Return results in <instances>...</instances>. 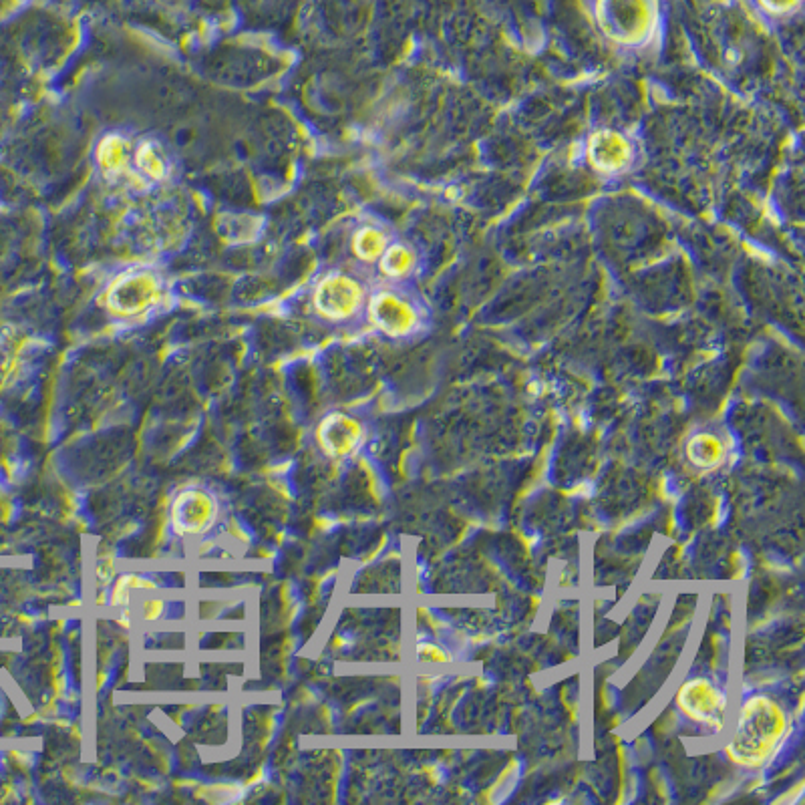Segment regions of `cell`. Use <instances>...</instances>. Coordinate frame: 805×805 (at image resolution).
<instances>
[{
	"mask_svg": "<svg viewBox=\"0 0 805 805\" xmlns=\"http://www.w3.org/2000/svg\"><path fill=\"white\" fill-rule=\"evenodd\" d=\"M389 246V238L379 228H361L353 238L355 254L365 262H377Z\"/></svg>",
	"mask_w": 805,
	"mask_h": 805,
	"instance_id": "cell-9",
	"label": "cell"
},
{
	"mask_svg": "<svg viewBox=\"0 0 805 805\" xmlns=\"http://www.w3.org/2000/svg\"><path fill=\"white\" fill-rule=\"evenodd\" d=\"M759 7L773 17H787L799 11L803 0H757Z\"/></svg>",
	"mask_w": 805,
	"mask_h": 805,
	"instance_id": "cell-13",
	"label": "cell"
},
{
	"mask_svg": "<svg viewBox=\"0 0 805 805\" xmlns=\"http://www.w3.org/2000/svg\"><path fill=\"white\" fill-rule=\"evenodd\" d=\"M785 713L767 699H751L739 719L729 755L733 761L759 767L767 763L779 749L785 735Z\"/></svg>",
	"mask_w": 805,
	"mask_h": 805,
	"instance_id": "cell-1",
	"label": "cell"
},
{
	"mask_svg": "<svg viewBox=\"0 0 805 805\" xmlns=\"http://www.w3.org/2000/svg\"><path fill=\"white\" fill-rule=\"evenodd\" d=\"M681 709L697 723L721 729L725 717L723 695L707 681H691L681 689L679 695Z\"/></svg>",
	"mask_w": 805,
	"mask_h": 805,
	"instance_id": "cell-7",
	"label": "cell"
},
{
	"mask_svg": "<svg viewBox=\"0 0 805 805\" xmlns=\"http://www.w3.org/2000/svg\"><path fill=\"white\" fill-rule=\"evenodd\" d=\"M97 161L105 172H115L123 166L125 161V145L121 137L109 135L97 147Z\"/></svg>",
	"mask_w": 805,
	"mask_h": 805,
	"instance_id": "cell-11",
	"label": "cell"
},
{
	"mask_svg": "<svg viewBox=\"0 0 805 805\" xmlns=\"http://www.w3.org/2000/svg\"><path fill=\"white\" fill-rule=\"evenodd\" d=\"M137 166L141 172L153 180L166 176V161L155 151L153 143H143L137 151Z\"/></svg>",
	"mask_w": 805,
	"mask_h": 805,
	"instance_id": "cell-12",
	"label": "cell"
},
{
	"mask_svg": "<svg viewBox=\"0 0 805 805\" xmlns=\"http://www.w3.org/2000/svg\"><path fill=\"white\" fill-rule=\"evenodd\" d=\"M369 316L375 327L389 337H405L415 331L419 314L415 306L395 292H381L369 304Z\"/></svg>",
	"mask_w": 805,
	"mask_h": 805,
	"instance_id": "cell-6",
	"label": "cell"
},
{
	"mask_svg": "<svg viewBox=\"0 0 805 805\" xmlns=\"http://www.w3.org/2000/svg\"><path fill=\"white\" fill-rule=\"evenodd\" d=\"M322 437H325L335 449H339L337 453H347V449H351V445H355V441L359 437V429L351 419L339 415V417H331L327 421V429Z\"/></svg>",
	"mask_w": 805,
	"mask_h": 805,
	"instance_id": "cell-10",
	"label": "cell"
},
{
	"mask_svg": "<svg viewBox=\"0 0 805 805\" xmlns=\"http://www.w3.org/2000/svg\"><path fill=\"white\" fill-rule=\"evenodd\" d=\"M379 262H381L383 274H387L389 278H405L415 270L417 256L411 248H407L403 244H393V246H387V250L383 252Z\"/></svg>",
	"mask_w": 805,
	"mask_h": 805,
	"instance_id": "cell-8",
	"label": "cell"
},
{
	"mask_svg": "<svg viewBox=\"0 0 805 805\" xmlns=\"http://www.w3.org/2000/svg\"><path fill=\"white\" fill-rule=\"evenodd\" d=\"M602 33L624 47L647 43L659 23V0H596Z\"/></svg>",
	"mask_w": 805,
	"mask_h": 805,
	"instance_id": "cell-2",
	"label": "cell"
},
{
	"mask_svg": "<svg viewBox=\"0 0 805 805\" xmlns=\"http://www.w3.org/2000/svg\"><path fill=\"white\" fill-rule=\"evenodd\" d=\"M588 161L602 174H622L632 164V145L626 135L614 129H598L590 135L586 147Z\"/></svg>",
	"mask_w": 805,
	"mask_h": 805,
	"instance_id": "cell-5",
	"label": "cell"
},
{
	"mask_svg": "<svg viewBox=\"0 0 805 805\" xmlns=\"http://www.w3.org/2000/svg\"><path fill=\"white\" fill-rule=\"evenodd\" d=\"M159 298V282L149 272H129L115 280L107 290V306L125 316H133L155 304Z\"/></svg>",
	"mask_w": 805,
	"mask_h": 805,
	"instance_id": "cell-4",
	"label": "cell"
},
{
	"mask_svg": "<svg viewBox=\"0 0 805 805\" xmlns=\"http://www.w3.org/2000/svg\"><path fill=\"white\" fill-rule=\"evenodd\" d=\"M365 300L363 286L347 274L335 272L322 278L314 290L316 310L333 320H345L353 316Z\"/></svg>",
	"mask_w": 805,
	"mask_h": 805,
	"instance_id": "cell-3",
	"label": "cell"
}]
</instances>
